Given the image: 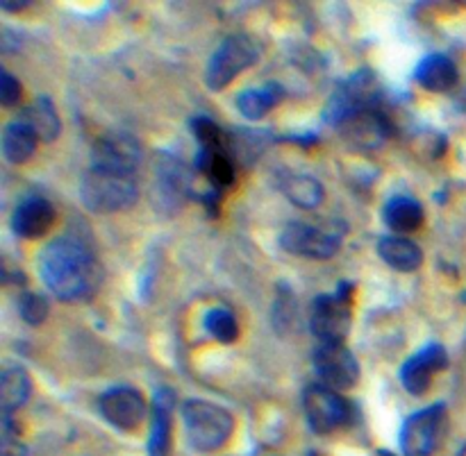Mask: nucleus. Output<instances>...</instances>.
Returning a JSON list of instances; mask_svg holds the SVG:
<instances>
[{"label": "nucleus", "mask_w": 466, "mask_h": 456, "mask_svg": "<svg viewBox=\"0 0 466 456\" xmlns=\"http://www.w3.org/2000/svg\"><path fill=\"white\" fill-rule=\"evenodd\" d=\"M30 7L27 3H18V5H9V3H3V9H9V12H21V9Z\"/></svg>", "instance_id": "obj_30"}, {"label": "nucleus", "mask_w": 466, "mask_h": 456, "mask_svg": "<svg viewBox=\"0 0 466 456\" xmlns=\"http://www.w3.org/2000/svg\"><path fill=\"white\" fill-rule=\"evenodd\" d=\"M344 134L353 141L358 148L373 150L380 148L391 136V123L378 107H369L364 112L355 114L353 118L344 123Z\"/></svg>", "instance_id": "obj_15"}, {"label": "nucleus", "mask_w": 466, "mask_h": 456, "mask_svg": "<svg viewBox=\"0 0 466 456\" xmlns=\"http://www.w3.org/2000/svg\"><path fill=\"white\" fill-rule=\"evenodd\" d=\"M196 168H198L200 175L214 186V191L226 189V186H230L237 177L235 157L230 154V150L198 148V154H196Z\"/></svg>", "instance_id": "obj_22"}, {"label": "nucleus", "mask_w": 466, "mask_h": 456, "mask_svg": "<svg viewBox=\"0 0 466 456\" xmlns=\"http://www.w3.org/2000/svg\"><path fill=\"white\" fill-rule=\"evenodd\" d=\"M446 366H449V352L444 350V345L428 343L426 348L419 350L417 354H412V357L400 366V384L405 386L408 393L423 395L431 389L432 375H435V372H441Z\"/></svg>", "instance_id": "obj_13"}, {"label": "nucleus", "mask_w": 466, "mask_h": 456, "mask_svg": "<svg viewBox=\"0 0 466 456\" xmlns=\"http://www.w3.org/2000/svg\"><path fill=\"white\" fill-rule=\"evenodd\" d=\"M203 325L205 330H208V334L223 345L235 343V339L239 336V322L232 316V312H228V309L223 307L209 309V312L205 313Z\"/></svg>", "instance_id": "obj_26"}, {"label": "nucleus", "mask_w": 466, "mask_h": 456, "mask_svg": "<svg viewBox=\"0 0 466 456\" xmlns=\"http://www.w3.org/2000/svg\"><path fill=\"white\" fill-rule=\"evenodd\" d=\"M376 77H373L371 71L362 68V71L349 77V82H344L330 95V100L326 103V109H323V118L330 125H344L355 114L364 112L369 107H376Z\"/></svg>", "instance_id": "obj_7"}, {"label": "nucleus", "mask_w": 466, "mask_h": 456, "mask_svg": "<svg viewBox=\"0 0 466 456\" xmlns=\"http://www.w3.org/2000/svg\"><path fill=\"white\" fill-rule=\"evenodd\" d=\"M303 409L308 425L314 434L326 436L341 430L350 421V407L337 391L323 384H312L303 395Z\"/></svg>", "instance_id": "obj_8"}, {"label": "nucleus", "mask_w": 466, "mask_h": 456, "mask_svg": "<svg viewBox=\"0 0 466 456\" xmlns=\"http://www.w3.org/2000/svg\"><path fill=\"white\" fill-rule=\"evenodd\" d=\"M173 393L168 389H159L153 398V416H150V436L148 454L168 456L171 452V413H173Z\"/></svg>", "instance_id": "obj_17"}, {"label": "nucleus", "mask_w": 466, "mask_h": 456, "mask_svg": "<svg viewBox=\"0 0 466 456\" xmlns=\"http://www.w3.org/2000/svg\"><path fill=\"white\" fill-rule=\"evenodd\" d=\"M30 393L32 382L25 368H7L0 377V411H3V418H12V413H16L27 402Z\"/></svg>", "instance_id": "obj_24"}, {"label": "nucleus", "mask_w": 466, "mask_h": 456, "mask_svg": "<svg viewBox=\"0 0 466 456\" xmlns=\"http://www.w3.org/2000/svg\"><path fill=\"white\" fill-rule=\"evenodd\" d=\"M350 318V284H341L337 293L319 295L309 304V330L321 343H344Z\"/></svg>", "instance_id": "obj_5"}, {"label": "nucleus", "mask_w": 466, "mask_h": 456, "mask_svg": "<svg viewBox=\"0 0 466 456\" xmlns=\"http://www.w3.org/2000/svg\"><path fill=\"white\" fill-rule=\"evenodd\" d=\"M80 198L82 204L94 213L126 212L139 198V186L135 175L89 168L82 177Z\"/></svg>", "instance_id": "obj_3"}, {"label": "nucleus", "mask_w": 466, "mask_h": 456, "mask_svg": "<svg viewBox=\"0 0 466 456\" xmlns=\"http://www.w3.org/2000/svg\"><path fill=\"white\" fill-rule=\"evenodd\" d=\"M21 95H23L21 82H18L14 75H9L7 71H3V75H0V103H3V107L14 109L18 103H21Z\"/></svg>", "instance_id": "obj_28"}, {"label": "nucleus", "mask_w": 466, "mask_h": 456, "mask_svg": "<svg viewBox=\"0 0 466 456\" xmlns=\"http://www.w3.org/2000/svg\"><path fill=\"white\" fill-rule=\"evenodd\" d=\"M259 45L248 35H232L218 44L205 71V82L212 91H223L246 68L258 64Z\"/></svg>", "instance_id": "obj_4"}, {"label": "nucleus", "mask_w": 466, "mask_h": 456, "mask_svg": "<svg viewBox=\"0 0 466 456\" xmlns=\"http://www.w3.org/2000/svg\"><path fill=\"white\" fill-rule=\"evenodd\" d=\"M39 275L55 298L64 302L85 300L98 291L103 266L89 245L73 236L53 239L39 254Z\"/></svg>", "instance_id": "obj_1"}, {"label": "nucleus", "mask_w": 466, "mask_h": 456, "mask_svg": "<svg viewBox=\"0 0 466 456\" xmlns=\"http://www.w3.org/2000/svg\"><path fill=\"white\" fill-rule=\"evenodd\" d=\"M414 80L423 89L432 91V94H446V91H451L458 84L460 73L449 55L432 53L417 64V68H414Z\"/></svg>", "instance_id": "obj_16"}, {"label": "nucleus", "mask_w": 466, "mask_h": 456, "mask_svg": "<svg viewBox=\"0 0 466 456\" xmlns=\"http://www.w3.org/2000/svg\"><path fill=\"white\" fill-rule=\"evenodd\" d=\"M378 254L387 266L399 273H414L421 268L423 253L414 241L405 236H385L378 241Z\"/></svg>", "instance_id": "obj_20"}, {"label": "nucleus", "mask_w": 466, "mask_h": 456, "mask_svg": "<svg viewBox=\"0 0 466 456\" xmlns=\"http://www.w3.org/2000/svg\"><path fill=\"white\" fill-rule=\"evenodd\" d=\"M100 413L105 421L112 427L121 431H135L144 425L146 416H148V407L139 391L130 389V386H116L103 393L100 398Z\"/></svg>", "instance_id": "obj_12"}, {"label": "nucleus", "mask_w": 466, "mask_h": 456, "mask_svg": "<svg viewBox=\"0 0 466 456\" xmlns=\"http://www.w3.org/2000/svg\"><path fill=\"white\" fill-rule=\"evenodd\" d=\"M187 443L194 452H218L235 431V418L228 409L205 400H187L182 404Z\"/></svg>", "instance_id": "obj_2"}, {"label": "nucleus", "mask_w": 466, "mask_h": 456, "mask_svg": "<svg viewBox=\"0 0 466 456\" xmlns=\"http://www.w3.org/2000/svg\"><path fill=\"white\" fill-rule=\"evenodd\" d=\"M141 164L139 141L126 132H112L100 136L91 150V168L135 175Z\"/></svg>", "instance_id": "obj_11"}, {"label": "nucleus", "mask_w": 466, "mask_h": 456, "mask_svg": "<svg viewBox=\"0 0 466 456\" xmlns=\"http://www.w3.org/2000/svg\"><path fill=\"white\" fill-rule=\"evenodd\" d=\"M278 186H280L282 193H285L296 207L305 209V212L317 209L319 204L323 203V195H326L321 182H319L317 177L308 175V173H280Z\"/></svg>", "instance_id": "obj_18"}, {"label": "nucleus", "mask_w": 466, "mask_h": 456, "mask_svg": "<svg viewBox=\"0 0 466 456\" xmlns=\"http://www.w3.org/2000/svg\"><path fill=\"white\" fill-rule=\"evenodd\" d=\"M423 207L410 195H394L382 209V221L396 234H412L423 225Z\"/></svg>", "instance_id": "obj_19"}, {"label": "nucleus", "mask_w": 466, "mask_h": 456, "mask_svg": "<svg viewBox=\"0 0 466 456\" xmlns=\"http://www.w3.org/2000/svg\"><path fill=\"white\" fill-rule=\"evenodd\" d=\"M36 144H39V136L18 118L7 123L3 130V157L9 164H25L35 154Z\"/></svg>", "instance_id": "obj_25"}, {"label": "nucleus", "mask_w": 466, "mask_h": 456, "mask_svg": "<svg viewBox=\"0 0 466 456\" xmlns=\"http://www.w3.org/2000/svg\"><path fill=\"white\" fill-rule=\"evenodd\" d=\"M446 425V404L437 402L412 413L400 427L399 445L403 456H432Z\"/></svg>", "instance_id": "obj_6"}, {"label": "nucleus", "mask_w": 466, "mask_h": 456, "mask_svg": "<svg viewBox=\"0 0 466 456\" xmlns=\"http://www.w3.org/2000/svg\"><path fill=\"white\" fill-rule=\"evenodd\" d=\"M314 372L332 391H350L360 380V363L344 343H319L314 350Z\"/></svg>", "instance_id": "obj_9"}, {"label": "nucleus", "mask_w": 466, "mask_h": 456, "mask_svg": "<svg viewBox=\"0 0 466 456\" xmlns=\"http://www.w3.org/2000/svg\"><path fill=\"white\" fill-rule=\"evenodd\" d=\"M282 250L303 259H330L339 253V232L323 230V227L308 225V223H289L280 234Z\"/></svg>", "instance_id": "obj_10"}, {"label": "nucleus", "mask_w": 466, "mask_h": 456, "mask_svg": "<svg viewBox=\"0 0 466 456\" xmlns=\"http://www.w3.org/2000/svg\"><path fill=\"white\" fill-rule=\"evenodd\" d=\"M48 312L50 304L41 293H30V291H27V293H23L21 300H18V313H21L23 321L32 327L41 325V322L48 318Z\"/></svg>", "instance_id": "obj_27"}, {"label": "nucleus", "mask_w": 466, "mask_h": 456, "mask_svg": "<svg viewBox=\"0 0 466 456\" xmlns=\"http://www.w3.org/2000/svg\"><path fill=\"white\" fill-rule=\"evenodd\" d=\"M282 98H285V89L271 82V84L258 86V89L241 91L237 95V109L248 121H262L271 109H276L282 103Z\"/></svg>", "instance_id": "obj_23"}, {"label": "nucleus", "mask_w": 466, "mask_h": 456, "mask_svg": "<svg viewBox=\"0 0 466 456\" xmlns=\"http://www.w3.org/2000/svg\"><path fill=\"white\" fill-rule=\"evenodd\" d=\"M3 456H25V448L18 443V436L14 434L12 418H3Z\"/></svg>", "instance_id": "obj_29"}, {"label": "nucleus", "mask_w": 466, "mask_h": 456, "mask_svg": "<svg viewBox=\"0 0 466 456\" xmlns=\"http://www.w3.org/2000/svg\"><path fill=\"white\" fill-rule=\"evenodd\" d=\"M55 207L41 195H27L16 204L12 213V230L18 239H41L55 225Z\"/></svg>", "instance_id": "obj_14"}, {"label": "nucleus", "mask_w": 466, "mask_h": 456, "mask_svg": "<svg viewBox=\"0 0 466 456\" xmlns=\"http://www.w3.org/2000/svg\"><path fill=\"white\" fill-rule=\"evenodd\" d=\"M18 121L25 123V125L39 136V141H46V144L57 139L59 132H62V118H59L53 100L46 98V95L32 100V103L21 112Z\"/></svg>", "instance_id": "obj_21"}]
</instances>
